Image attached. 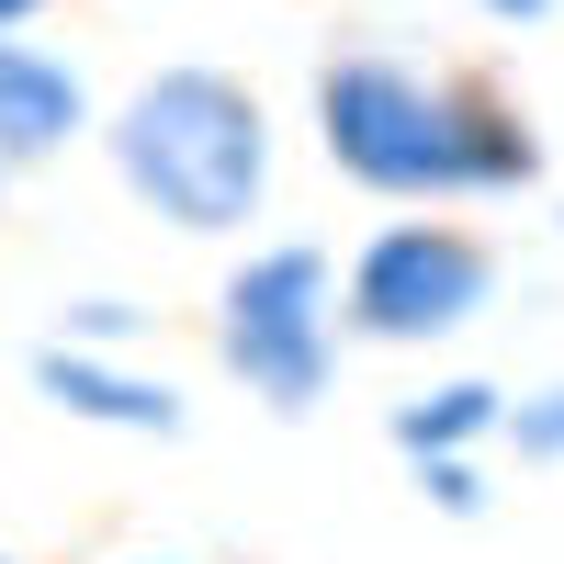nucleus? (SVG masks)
<instances>
[{
    "label": "nucleus",
    "mask_w": 564,
    "mask_h": 564,
    "mask_svg": "<svg viewBox=\"0 0 564 564\" xmlns=\"http://www.w3.org/2000/svg\"><path fill=\"white\" fill-rule=\"evenodd\" d=\"M102 159L135 204L181 238H238V226L271 204V113L249 79H226L204 57L148 68L102 124Z\"/></svg>",
    "instance_id": "f257e3e1"
},
{
    "label": "nucleus",
    "mask_w": 564,
    "mask_h": 564,
    "mask_svg": "<svg viewBox=\"0 0 564 564\" xmlns=\"http://www.w3.org/2000/svg\"><path fill=\"white\" fill-rule=\"evenodd\" d=\"M316 148L339 181L384 204H463V113L441 68L406 57H327L316 68Z\"/></svg>",
    "instance_id": "f03ea898"
},
{
    "label": "nucleus",
    "mask_w": 564,
    "mask_h": 564,
    "mask_svg": "<svg viewBox=\"0 0 564 564\" xmlns=\"http://www.w3.org/2000/svg\"><path fill=\"white\" fill-rule=\"evenodd\" d=\"M215 361L249 384V406L305 417L339 372V260L316 238H271L215 282Z\"/></svg>",
    "instance_id": "7ed1b4c3"
},
{
    "label": "nucleus",
    "mask_w": 564,
    "mask_h": 564,
    "mask_svg": "<svg viewBox=\"0 0 564 564\" xmlns=\"http://www.w3.org/2000/svg\"><path fill=\"white\" fill-rule=\"evenodd\" d=\"M497 294V249L452 215H406V226H372L339 271V316L384 350H430V339H463Z\"/></svg>",
    "instance_id": "20e7f679"
},
{
    "label": "nucleus",
    "mask_w": 564,
    "mask_h": 564,
    "mask_svg": "<svg viewBox=\"0 0 564 564\" xmlns=\"http://www.w3.org/2000/svg\"><path fill=\"white\" fill-rule=\"evenodd\" d=\"M34 395L90 417V430H135V441H181L193 430V406H181L170 372H135L113 350H68V339H34Z\"/></svg>",
    "instance_id": "39448f33"
},
{
    "label": "nucleus",
    "mask_w": 564,
    "mask_h": 564,
    "mask_svg": "<svg viewBox=\"0 0 564 564\" xmlns=\"http://www.w3.org/2000/svg\"><path fill=\"white\" fill-rule=\"evenodd\" d=\"M90 135V79L57 57V45H23L0 34V181L12 170H45Z\"/></svg>",
    "instance_id": "423d86ee"
},
{
    "label": "nucleus",
    "mask_w": 564,
    "mask_h": 564,
    "mask_svg": "<svg viewBox=\"0 0 564 564\" xmlns=\"http://www.w3.org/2000/svg\"><path fill=\"white\" fill-rule=\"evenodd\" d=\"M452 113H463V204L542 193V135H531V113L508 102L486 68H452Z\"/></svg>",
    "instance_id": "0eeeda50"
},
{
    "label": "nucleus",
    "mask_w": 564,
    "mask_h": 564,
    "mask_svg": "<svg viewBox=\"0 0 564 564\" xmlns=\"http://www.w3.org/2000/svg\"><path fill=\"white\" fill-rule=\"evenodd\" d=\"M384 441L406 452V463H441V452H475V441H508V395L497 384H430V395H406L395 417H384Z\"/></svg>",
    "instance_id": "6e6552de"
},
{
    "label": "nucleus",
    "mask_w": 564,
    "mask_h": 564,
    "mask_svg": "<svg viewBox=\"0 0 564 564\" xmlns=\"http://www.w3.org/2000/svg\"><path fill=\"white\" fill-rule=\"evenodd\" d=\"M57 339L68 350H135V339H148V305H124V294H79V305H57Z\"/></svg>",
    "instance_id": "1a4fd4ad"
},
{
    "label": "nucleus",
    "mask_w": 564,
    "mask_h": 564,
    "mask_svg": "<svg viewBox=\"0 0 564 564\" xmlns=\"http://www.w3.org/2000/svg\"><path fill=\"white\" fill-rule=\"evenodd\" d=\"M508 452H520V463H564V384L508 395Z\"/></svg>",
    "instance_id": "9d476101"
},
{
    "label": "nucleus",
    "mask_w": 564,
    "mask_h": 564,
    "mask_svg": "<svg viewBox=\"0 0 564 564\" xmlns=\"http://www.w3.org/2000/svg\"><path fill=\"white\" fill-rule=\"evenodd\" d=\"M417 497H430L441 520H475V508H486V463H475V452H441V463H417Z\"/></svg>",
    "instance_id": "9b49d317"
},
{
    "label": "nucleus",
    "mask_w": 564,
    "mask_h": 564,
    "mask_svg": "<svg viewBox=\"0 0 564 564\" xmlns=\"http://www.w3.org/2000/svg\"><path fill=\"white\" fill-rule=\"evenodd\" d=\"M475 12H486V23H542L553 0H475Z\"/></svg>",
    "instance_id": "f8f14e48"
},
{
    "label": "nucleus",
    "mask_w": 564,
    "mask_h": 564,
    "mask_svg": "<svg viewBox=\"0 0 564 564\" xmlns=\"http://www.w3.org/2000/svg\"><path fill=\"white\" fill-rule=\"evenodd\" d=\"M34 12H57V0H0V34H23Z\"/></svg>",
    "instance_id": "ddd939ff"
},
{
    "label": "nucleus",
    "mask_w": 564,
    "mask_h": 564,
    "mask_svg": "<svg viewBox=\"0 0 564 564\" xmlns=\"http://www.w3.org/2000/svg\"><path fill=\"white\" fill-rule=\"evenodd\" d=\"M124 564H181V553H124Z\"/></svg>",
    "instance_id": "4468645a"
},
{
    "label": "nucleus",
    "mask_w": 564,
    "mask_h": 564,
    "mask_svg": "<svg viewBox=\"0 0 564 564\" xmlns=\"http://www.w3.org/2000/svg\"><path fill=\"white\" fill-rule=\"evenodd\" d=\"M0 564H23V553H12V542H0Z\"/></svg>",
    "instance_id": "2eb2a0df"
}]
</instances>
